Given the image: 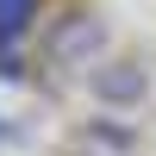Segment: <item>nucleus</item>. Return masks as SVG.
<instances>
[{
    "label": "nucleus",
    "instance_id": "f257e3e1",
    "mask_svg": "<svg viewBox=\"0 0 156 156\" xmlns=\"http://www.w3.org/2000/svg\"><path fill=\"white\" fill-rule=\"evenodd\" d=\"M100 50H106V19H94V12H69L50 25V62H62V69H94Z\"/></svg>",
    "mask_w": 156,
    "mask_h": 156
},
{
    "label": "nucleus",
    "instance_id": "f03ea898",
    "mask_svg": "<svg viewBox=\"0 0 156 156\" xmlns=\"http://www.w3.org/2000/svg\"><path fill=\"white\" fill-rule=\"evenodd\" d=\"M87 94H94L100 106L131 112V106H144V94H150V69H144V62H131V56L94 62V69H87Z\"/></svg>",
    "mask_w": 156,
    "mask_h": 156
},
{
    "label": "nucleus",
    "instance_id": "7ed1b4c3",
    "mask_svg": "<svg viewBox=\"0 0 156 156\" xmlns=\"http://www.w3.org/2000/svg\"><path fill=\"white\" fill-rule=\"evenodd\" d=\"M37 12H44L37 0H0V50H12V44H19V37L37 25Z\"/></svg>",
    "mask_w": 156,
    "mask_h": 156
},
{
    "label": "nucleus",
    "instance_id": "20e7f679",
    "mask_svg": "<svg viewBox=\"0 0 156 156\" xmlns=\"http://www.w3.org/2000/svg\"><path fill=\"white\" fill-rule=\"evenodd\" d=\"M81 144H94L100 156H125V150H131V131H119V125L94 119V125H81Z\"/></svg>",
    "mask_w": 156,
    "mask_h": 156
},
{
    "label": "nucleus",
    "instance_id": "39448f33",
    "mask_svg": "<svg viewBox=\"0 0 156 156\" xmlns=\"http://www.w3.org/2000/svg\"><path fill=\"white\" fill-rule=\"evenodd\" d=\"M0 75H6V81H19V56H12V50H0Z\"/></svg>",
    "mask_w": 156,
    "mask_h": 156
},
{
    "label": "nucleus",
    "instance_id": "423d86ee",
    "mask_svg": "<svg viewBox=\"0 0 156 156\" xmlns=\"http://www.w3.org/2000/svg\"><path fill=\"white\" fill-rule=\"evenodd\" d=\"M0 137H6V125H0Z\"/></svg>",
    "mask_w": 156,
    "mask_h": 156
}]
</instances>
